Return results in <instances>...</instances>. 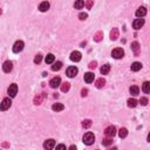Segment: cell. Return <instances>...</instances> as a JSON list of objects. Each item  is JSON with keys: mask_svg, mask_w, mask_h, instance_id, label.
<instances>
[{"mask_svg": "<svg viewBox=\"0 0 150 150\" xmlns=\"http://www.w3.org/2000/svg\"><path fill=\"white\" fill-rule=\"evenodd\" d=\"M23 47H25V43H23V41L21 40H18V41H15V43L13 45V52L14 53H20V52L23 49Z\"/></svg>", "mask_w": 150, "mask_h": 150, "instance_id": "obj_3", "label": "cell"}, {"mask_svg": "<svg viewBox=\"0 0 150 150\" xmlns=\"http://www.w3.org/2000/svg\"><path fill=\"white\" fill-rule=\"evenodd\" d=\"M12 69H13V64H12V61H5L4 62V65H2V70H4V73H9V72H12Z\"/></svg>", "mask_w": 150, "mask_h": 150, "instance_id": "obj_9", "label": "cell"}, {"mask_svg": "<svg viewBox=\"0 0 150 150\" xmlns=\"http://www.w3.org/2000/svg\"><path fill=\"white\" fill-rule=\"evenodd\" d=\"M104 85H106V80H104L103 78H101V79H99V80H96V82H95V86H96V88H102Z\"/></svg>", "mask_w": 150, "mask_h": 150, "instance_id": "obj_23", "label": "cell"}, {"mask_svg": "<svg viewBox=\"0 0 150 150\" xmlns=\"http://www.w3.org/2000/svg\"><path fill=\"white\" fill-rule=\"evenodd\" d=\"M104 134H106L107 137H114L115 135H116V128L114 127V125H109L106 130H104Z\"/></svg>", "mask_w": 150, "mask_h": 150, "instance_id": "obj_6", "label": "cell"}, {"mask_svg": "<svg viewBox=\"0 0 150 150\" xmlns=\"http://www.w3.org/2000/svg\"><path fill=\"white\" fill-rule=\"evenodd\" d=\"M113 143V139H112V137H108V138H104L103 141H102V144H103L104 147H109L110 144Z\"/></svg>", "mask_w": 150, "mask_h": 150, "instance_id": "obj_31", "label": "cell"}, {"mask_svg": "<svg viewBox=\"0 0 150 150\" xmlns=\"http://www.w3.org/2000/svg\"><path fill=\"white\" fill-rule=\"evenodd\" d=\"M69 149H70V150H74V149H76V147H75V146H70Z\"/></svg>", "mask_w": 150, "mask_h": 150, "instance_id": "obj_41", "label": "cell"}, {"mask_svg": "<svg viewBox=\"0 0 150 150\" xmlns=\"http://www.w3.org/2000/svg\"><path fill=\"white\" fill-rule=\"evenodd\" d=\"M102 38H103V33H102V32H97L95 34V36H94V40H95L96 42H100V41L102 40Z\"/></svg>", "mask_w": 150, "mask_h": 150, "instance_id": "obj_30", "label": "cell"}, {"mask_svg": "<svg viewBox=\"0 0 150 150\" xmlns=\"http://www.w3.org/2000/svg\"><path fill=\"white\" fill-rule=\"evenodd\" d=\"M143 25H144V19H136V20H134V22H133V27L135 28V30H141L142 27H143Z\"/></svg>", "mask_w": 150, "mask_h": 150, "instance_id": "obj_11", "label": "cell"}, {"mask_svg": "<svg viewBox=\"0 0 150 150\" xmlns=\"http://www.w3.org/2000/svg\"><path fill=\"white\" fill-rule=\"evenodd\" d=\"M141 68H142L141 62H134V64L131 65L130 69H131V72H138V70H141Z\"/></svg>", "mask_w": 150, "mask_h": 150, "instance_id": "obj_16", "label": "cell"}, {"mask_svg": "<svg viewBox=\"0 0 150 150\" xmlns=\"http://www.w3.org/2000/svg\"><path fill=\"white\" fill-rule=\"evenodd\" d=\"M131 49H133V52L135 54L139 53V43L137 42V41H134V42L131 43Z\"/></svg>", "mask_w": 150, "mask_h": 150, "instance_id": "obj_21", "label": "cell"}, {"mask_svg": "<svg viewBox=\"0 0 150 150\" xmlns=\"http://www.w3.org/2000/svg\"><path fill=\"white\" fill-rule=\"evenodd\" d=\"M123 55H124V51L122 48H115L112 52V56L114 59H122Z\"/></svg>", "mask_w": 150, "mask_h": 150, "instance_id": "obj_5", "label": "cell"}, {"mask_svg": "<svg viewBox=\"0 0 150 150\" xmlns=\"http://www.w3.org/2000/svg\"><path fill=\"white\" fill-rule=\"evenodd\" d=\"M100 70H101V74H102V75H107L108 73L110 72V66H109V65H103Z\"/></svg>", "mask_w": 150, "mask_h": 150, "instance_id": "obj_22", "label": "cell"}, {"mask_svg": "<svg viewBox=\"0 0 150 150\" xmlns=\"http://www.w3.org/2000/svg\"><path fill=\"white\" fill-rule=\"evenodd\" d=\"M127 135H128V130L125 128H121L120 129V131H118V136H120L121 138H124V137H127Z\"/></svg>", "mask_w": 150, "mask_h": 150, "instance_id": "obj_27", "label": "cell"}, {"mask_svg": "<svg viewBox=\"0 0 150 150\" xmlns=\"http://www.w3.org/2000/svg\"><path fill=\"white\" fill-rule=\"evenodd\" d=\"M90 125H91V121L90 120H83L82 121V127L83 128L88 129V128H90Z\"/></svg>", "mask_w": 150, "mask_h": 150, "instance_id": "obj_32", "label": "cell"}, {"mask_svg": "<svg viewBox=\"0 0 150 150\" xmlns=\"http://www.w3.org/2000/svg\"><path fill=\"white\" fill-rule=\"evenodd\" d=\"M96 65H97L96 61L90 62V64H89V68H90V69H95V68H96Z\"/></svg>", "mask_w": 150, "mask_h": 150, "instance_id": "obj_37", "label": "cell"}, {"mask_svg": "<svg viewBox=\"0 0 150 150\" xmlns=\"http://www.w3.org/2000/svg\"><path fill=\"white\" fill-rule=\"evenodd\" d=\"M49 2L48 1H42L40 5H39V11L40 12H47L49 9Z\"/></svg>", "mask_w": 150, "mask_h": 150, "instance_id": "obj_13", "label": "cell"}, {"mask_svg": "<svg viewBox=\"0 0 150 150\" xmlns=\"http://www.w3.org/2000/svg\"><path fill=\"white\" fill-rule=\"evenodd\" d=\"M41 60H42V55L41 54H36L34 57V64H40Z\"/></svg>", "mask_w": 150, "mask_h": 150, "instance_id": "obj_33", "label": "cell"}, {"mask_svg": "<svg viewBox=\"0 0 150 150\" xmlns=\"http://www.w3.org/2000/svg\"><path fill=\"white\" fill-rule=\"evenodd\" d=\"M139 103H141L142 106H147V104H148V99H147V97H141Z\"/></svg>", "mask_w": 150, "mask_h": 150, "instance_id": "obj_34", "label": "cell"}, {"mask_svg": "<svg viewBox=\"0 0 150 150\" xmlns=\"http://www.w3.org/2000/svg\"><path fill=\"white\" fill-rule=\"evenodd\" d=\"M0 14H1V9H0Z\"/></svg>", "mask_w": 150, "mask_h": 150, "instance_id": "obj_42", "label": "cell"}, {"mask_svg": "<svg viewBox=\"0 0 150 150\" xmlns=\"http://www.w3.org/2000/svg\"><path fill=\"white\" fill-rule=\"evenodd\" d=\"M78 73H79V69L75 66H70V67H68L67 70H66V74H67L68 78H74V76H76Z\"/></svg>", "mask_w": 150, "mask_h": 150, "instance_id": "obj_4", "label": "cell"}, {"mask_svg": "<svg viewBox=\"0 0 150 150\" xmlns=\"http://www.w3.org/2000/svg\"><path fill=\"white\" fill-rule=\"evenodd\" d=\"M85 5L87 6V8L90 9V8H91V6H93V0H88V1H87Z\"/></svg>", "mask_w": 150, "mask_h": 150, "instance_id": "obj_36", "label": "cell"}, {"mask_svg": "<svg viewBox=\"0 0 150 150\" xmlns=\"http://www.w3.org/2000/svg\"><path fill=\"white\" fill-rule=\"evenodd\" d=\"M87 18H88V14H87V13H80V14H79V19L80 20H86Z\"/></svg>", "mask_w": 150, "mask_h": 150, "instance_id": "obj_35", "label": "cell"}, {"mask_svg": "<svg viewBox=\"0 0 150 150\" xmlns=\"http://www.w3.org/2000/svg\"><path fill=\"white\" fill-rule=\"evenodd\" d=\"M11 104H12L11 100H9L8 97H5V99L1 101V103H0V110H1V112H5V110L9 109Z\"/></svg>", "mask_w": 150, "mask_h": 150, "instance_id": "obj_2", "label": "cell"}, {"mask_svg": "<svg viewBox=\"0 0 150 150\" xmlns=\"http://www.w3.org/2000/svg\"><path fill=\"white\" fill-rule=\"evenodd\" d=\"M52 109H53L54 112H62V110L65 109V106L62 103H54L53 106H52Z\"/></svg>", "mask_w": 150, "mask_h": 150, "instance_id": "obj_17", "label": "cell"}, {"mask_svg": "<svg viewBox=\"0 0 150 150\" xmlns=\"http://www.w3.org/2000/svg\"><path fill=\"white\" fill-rule=\"evenodd\" d=\"M69 88H70V83H68V82L62 83V86H61V90L64 91V93H67V91L69 90Z\"/></svg>", "mask_w": 150, "mask_h": 150, "instance_id": "obj_29", "label": "cell"}, {"mask_svg": "<svg viewBox=\"0 0 150 150\" xmlns=\"http://www.w3.org/2000/svg\"><path fill=\"white\" fill-rule=\"evenodd\" d=\"M54 60H55V56L53 54H47V56H46V59H45V61H46V64H53L54 62Z\"/></svg>", "mask_w": 150, "mask_h": 150, "instance_id": "obj_26", "label": "cell"}, {"mask_svg": "<svg viewBox=\"0 0 150 150\" xmlns=\"http://www.w3.org/2000/svg\"><path fill=\"white\" fill-rule=\"evenodd\" d=\"M62 67V62L61 61H56V62H53V66H52V70L53 72H57L60 70Z\"/></svg>", "mask_w": 150, "mask_h": 150, "instance_id": "obj_18", "label": "cell"}, {"mask_svg": "<svg viewBox=\"0 0 150 150\" xmlns=\"http://www.w3.org/2000/svg\"><path fill=\"white\" fill-rule=\"evenodd\" d=\"M87 94H88V89L83 88L82 90H81V96H82V97H85V96H87Z\"/></svg>", "mask_w": 150, "mask_h": 150, "instance_id": "obj_38", "label": "cell"}, {"mask_svg": "<svg viewBox=\"0 0 150 150\" xmlns=\"http://www.w3.org/2000/svg\"><path fill=\"white\" fill-rule=\"evenodd\" d=\"M146 14H147L146 7H138L137 11H136V17H138V18H143Z\"/></svg>", "mask_w": 150, "mask_h": 150, "instance_id": "obj_15", "label": "cell"}, {"mask_svg": "<svg viewBox=\"0 0 150 150\" xmlns=\"http://www.w3.org/2000/svg\"><path fill=\"white\" fill-rule=\"evenodd\" d=\"M118 35H120V33H118L117 28H113L112 32H110V39H112V40H116L118 38Z\"/></svg>", "mask_w": 150, "mask_h": 150, "instance_id": "obj_20", "label": "cell"}, {"mask_svg": "<svg viewBox=\"0 0 150 150\" xmlns=\"http://www.w3.org/2000/svg\"><path fill=\"white\" fill-rule=\"evenodd\" d=\"M54 147H55V141L53 138H49V139H47V141H45V143H43L45 149H53Z\"/></svg>", "mask_w": 150, "mask_h": 150, "instance_id": "obj_12", "label": "cell"}, {"mask_svg": "<svg viewBox=\"0 0 150 150\" xmlns=\"http://www.w3.org/2000/svg\"><path fill=\"white\" fill-rule=\"evenodd\" d=\"M34 102H35V104H40V102H41V96L35 97V100H34Z\"/></svg>", "mask_w": 150, "mask_h": 150, "instance_id": "obj_39", "label": "cell"}, {"mask_svg": "<svg viewBox=\"0 0 150 150\" xmlns=\"http://www.w3.org/2000/svg\"><path fill=\"white\" fill-rule=\"evenodd\" d=\"M56 149H66V146L65 144H59V146H56Z\"/></svg>", "mask_w": 150, "mask_h": 150, "instance_id": "obj_40", "label": "cell"}, {"mask_svg": "<svg viewBox=\"0 0 150 150\" xmlns=\"http://www.w3.org/2000/svg\"><path fill=\"white\" fill-rule=\"evenodd\" d=\"M7 93H8V95L11 97H15V95L18 94V86L15 83H12L8 87V89H7Z\"/></svg>", "mask_w": 150, "mask_h": 150, "instance_id": "obj_7", "label": "cell"}, {"mask_svg": "<svg viewBox=\"0 0 150 150\" xmlns=\"http://www.w3.org/2000/svg\"><path fill=\"white\" fill-rule=\"evenodd\" d=\"M142 90H143L146 94H149L150 93V82H148V81L144 82L143 86H142Z\"/></svg>", "mask_w": 150, "mask_h": 150, "instance_id": "obj_25", "label": "cell"}, {"mask_svg": "<svg viewBox=\"0 0 150 150\" xmlns=\"http://www.w3.org/2000/svg\"><path fill=\"white\" fill-rule=\"evenodd\" d=\"M49 85H51L52 88H57V87L61 85V79L59 76H55V78H53L49 81Z\"/></svg>", "mask_w": 150, "mask_h": 150, "instance_id": "obj_10", "label": "cell"}, {"mask_svg": "<svg viewBox=\"0 0 150 150\" xmlns=\"http://www.w3.org/2000/svg\"><path fill=\"white\" fill-rule=\"evenodd\" d=\"M137 106V101L135 99H129L128 100V107L129 108H135Z\"/></svg>", "mask_w": 150, "mask_h": 150, "instance_id": "obj_28", "label": "cell"}, {"mask_svg": "<svg viewBox=\"0 0 150 150\" xmlns=\"http://www.w3.org/2000/svg\"><path fill=\"white\" fill-rule=\"evenodd\" d=\"M83 6H85V1L83 0H76L74 2V7L76 9H81Z\"/></svg>", "mask_w": 150, "mask_h": 150, "instance_id": "obj_24", "label": "cell"}, {"mask_svg": "<svg viewBox=\"0 0 150 150\" xmlns=\"http://www.w3.org/2000/svg\"><path fill=\"white\" fill-rule=\"evenodd\" d=\"M81 56H82V54H81L80 52L74 51V52H72V54H70V60H72L73 62H79L81 60Z\"/></svg>", "mask_w": 150, "mask_h": 150, "instance_id": "obj_8", "label": "cell"}, {"mask_svg": "<svg viewBox=\"0 0 150 150\" xmlns=\"http://www.w3.org/2000/svg\"><path fill=\"white\" fill-rule=\"evenodd\" d=\"M129 91H130L131 95L136 96V95H138V94H139V88L137 86H131L130 88H129Z\"/></svg>", "mask_w": 150, "mask_h": 150, "instance_id": "obj_19", "label": "cell"}, {"mask_svg": "<svg viewBox=\"0 0 150 150\" xmlns=\"http://www.w3.org/2000/svg\"><path fill=\"white\" fill-rule=\"evenodd\" d=\"M94 141H95V136H94L93 133L85 134V136H83V143L85 144H87V146H91V144L94 143Z\"/></svg>", "mask_w": 150, "mask_h": 150, "instance_id": "obj_1", "label": "cell"}, {"mask_svg": "<svg viewBox=\"0 0 150 150\" xmlns=\"http://www.w3.org/2000/svg\"><path fill=\"white\" fill-rule=\"evenodd\" d=\"M83 78H85V81L87 83H91L94 81V78H95V76H94V73L88 72V73H86Z\"/></svg>", "mask_w": 150, "mask_h": 150, "instance_id": "obj_14", "label": "cell"}]
</instances>
